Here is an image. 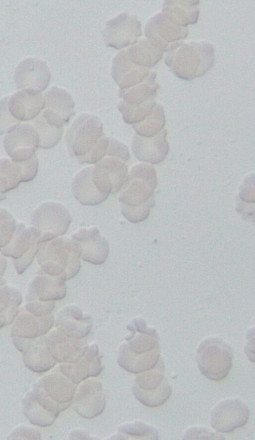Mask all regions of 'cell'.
Listing matches in <instances>:
<instances>
[{"mask_svg":"<svg viewBox=\"0 0 255 440\" xmlns=\"http://www.w3.org/2000/svg\"><path fill=\"white\" fill-rule=\"evenodd\" d=\"M37 258L42 273L63 281L74 277L81 268L79 253L72 240L66 237L39 243Z\"/></svg>","mask_w":255,"mask_h":440,"instance_id":"obj_2","label":"cell"},{"mask_svg":"<svg viewBox=\"0 0 255 440\" xmlns=\"http://www.w3.org/2000/svg\"><path fill=\"white\" fill-rule=\"evenodd\" d=\"M165 128L151 137L136 134L132 142V150L136 158L142 162L157 164L163 161L168 151Z\"/></svg>","mask_w":255,"mask_h":440,"instance_id":"obj_19","label":"cell"},{"mask_svg":"<svg viewBox=\"0 0 255 440\" xmlns=\"http://www.w3.org/2000/svg\"><path fill=\"white\" fill-rule=\"evenodd\" d=\"M6 196L5 194H0V201L5 199Z\"/></svg>","mask_w":255,"mask_h":440,"instance_id":"obj_42","label":"cell"},{"mask_svg":"<svg viewBox=\"0 0 255 440\" xmlns=\"http://www.w3.org/2000/svg\"><path fill=\"white\" fill-rule=\"evenodd\" d=\"M92 170L93 167L81 170L73 181L72 189L74 197L83 205H97L109 197L101 192L96 183Z\"/></svg>","mask_w":255,"mask_h":440,"instance_id":"obj_22","label":"cell"},{"mask_svg":"<svg viewBox=\"0 0 255 440\" xmlns=\"http://www.w3.org/2000/svg\"><path fill=\"white\" fill-rule=\"evenodd\" d=\"M103 34L107 45L120 49L136 41L140 24L136 17L124 13L108 21Z\"/></svg>","mask_w":255,"mask_h":440,"instance_id":"obj_12","label":"cell"},{"mask_svg":"<svg viewBox=\"0 0 255 440\" xmlns=\"http://www.w3.org/2000/svg\"><path fill=\"white\" fill-rule=\"evenodd\" d=\"M105 406L101 384L94 380L82 384L74 400V408L81 416L91 418L100 414Z\"/></svg>","mask_w":255,"mask_h":440,"instance_id":"obj_18","label":"cell"},{"mask_svg":"<svg viewBox=\"0 0 255 440\" xmlns=\"http://www.w3.org/2000/svg\"><path fill=\"white\" fill-rule=\"evenodd\" d=\"M71 240L85 261L101 264L109 255V243L97 227L81 228L72 235Z\"/></svg>","mask_w":255,"mask_h":440,"instance_id":"obj_11","label":"cell"},{"mask_svg":"<svg viewBox=\"0 0 255 440\" xmlns=\"http://www.w3.org/2000/svg\"><path fill=\"white\" fill-rule=\"evenodd\" d=\"M3 145L13 161H24L35 154L39 147L38 135L30 124H19L6 133Z\"/></svg>","mask_w":255,"mask_h":440,"instance_id":"obj_10","label":"cell"},{"mask_svg":"<svg viewBox=\"0 0 255 440\" xmlns=\"http://www.w3.org/2000/svg\"><path fill=\"white\" fill-rule=\"evenodd\" d=\"M164 124L165 118L162 110L157 106L143 121L133 124V127L138 135L151 137L162 130Z\"/></svg>","mask_w":255,"mask_h":440,"instance_id":"obj_32","label":"cell"},{"mask_svg":"<svg viewBox=\"0 0 255 440\" xmlns=\"http://www.w3.org/2000/svg\"><path fill=\"white\" fill-rule=\"evenodd\" d=\"M141 66L144 65L128 48L117 55L113 60L112 75L121 89L131 87L142 81L145 75Z\"/></svg>","mask_w":255,"mask_h":440,"instance_id":"obj_16","label":"cell"},{"mask_svg":"<svg viewBox=\"0 0 255 440\" xmlns=\"http://www.w3.org/2000/svg\"><path fill=\"white\" fill-rule=\"evenodd\" d=\"M248 406L237 398L224 400L212 410L210 423L213 428L219 433H229L246 425L249 418Z\"/></svg>","mask_w":255,"mask_h":440,"instance_id":"obj_9","label":"cell"},{"mask_svg":"<svg viewBox=\"0 0 255 440\" xmlns=\"http://www.w3.org/2000/svg\"><path fill=\"white\" fill-rule=\"evenodd\" d=\"M94 167L110 183L113 194L120 192L128 175V169L126 162L114 157L103 158L96 163Z\"/></svg>","mask_w":255,"mask_h":440,"instance_id":"obj_27","label":"cell"},{"mask_svg":"<svg viewBox=\"0 0 255 440\" xmlns=\"http://www.w3.org/2000/svg\"><path fill=\"white\" fill-rule=\"evenodd\" d=\"M156 184V173L151 166L140 163L131 169L119 196L121 213L127 220L137 223L146 219L154 204Z\"/></svg>","mask_w":255,"mask_h":440,"instance_id":"obj_1","label":"cell"},{"mask_svg":"<svg viewBox=\"0 0 255 440\" xmlns=\"http://www.w3.org/2000/svg\"><path fill=\"white\" fill-rule=\"evenodd\" d=\"M154 339L142 334L136 335L120 349L119 363L123 368L133 373H139L152 369L158 360Z\"/></svg>","mask_w":255,"mask_h":440,"instance_id":"obj_6","label":"cell"},{"mask_svg":"<svg viewBox=\"0 0 255 440\" xmlns=\"http://www.w3.org/2000/svg\"><path fill=\"white\" fill-rule=\"evenodd\" d=\"M39 245L38 238L31 227L18 223L11 240L5 246L0 248V252L3 256L18 259Z\"/></svg>","mask_w":255,"mask_h":440,"instance_id":"obj_26","label":"cell"},{"mask_svg":"<svg viewBox=\"0 0 255 440\" xmlns=\"http://www.w3.org/2000/svg\"><path fill=\"white\" fill-rule=\"evenodd\" d=\"M39 138V147L48 149L54 146L61 139L63 126H59L46 119L41 113L34 121Z\"/></svg>","mask_w":255,"mask_h":440,"instance_id":"obj_30","label":"cell"},{"mask_svg":"<svg viewBox=\"0 0 255 440\" xmlns=\"http://www.w3.org/2000/svg\"><path fill=\"white\" fill-rule=\"evenodd\" d=\"M230 347L221 340L210 338L199 348L197 362L201 374L207 378L220 381L228 375L232 362Z\"/></svg>","mask_w":255,"mask_h":440,"instance_id":"obj_5","label":"cell"},{"mask_svg":"<svg viewBox=\"0 0 255 440\" xmlns=\"http://www.w3.org/2000/svg\"><path fill=\"white\" fill-rule=\"evenodd\" d=\"M12 329L13 336L25 338H37L45 334L54 323L52 314L38 317L30 313H18Z\"/></svg>","mask_w":255,"mask_h":440,"instance_id":"obj_24","label":"cell"},{"mask_svg":"<svg viewBox=\"0 0 255 440\" xmlns=\"http://www.w3.org/2000/svg\"><path fill=\"white\" fill-rule=\"evenodd\" d=\"M71 221L70 215L63 205L48 202L34 210L31 216L30 227L40 243L64 234Z\"/></svg>","mask_w":255,"mask_h":440,"instance_id":"obj_3","label":"cell"},{"mask_svg":"<svg viewBox=\"0 0 255 440\" xmlns=\"http://www.w3.org/2000/svg\"><path fill=\"white\" fill-rule=\"evenodd\" d=\"M56 326L63 334L76 339H82L88 334L92 320L88 314H84L76 306H67L58 314Z\"/></svg>","mask_w":255,"mask_h":440,"instance_id":"obj_20","label":"cell"},{"mask_svg":"<svg viewBox=\"0 0 255 440\" xmlns=\"http://www.w3.org/2000/svg\"><path fill=\"white\" fill-rule=\"evenodd\" d=\"M55 307L53 301L34 300L29 301L25 306L26 310L38 317H41L50 314Z\"/></svg>","mask_w":255,"mask_h":440,"instance_id":"obj_39","label":"cell"},{"mask_svg":"<svg viewBox=\"0 0 255 440\" xmlns=\"http://www.w3.org/2000/svg\"><path fill=\"white\" fill-rule=\"evenodd\" d=\"M61 369L62 372L75 383L98 375L102 368L97 346L93 344L87 347L79 360L72 363H66L61 366Z\"/></svg>","mask_w":255,"mask_h":440,"instance_id":"obj_23","label":"cell"},{"mask_svg":"<svg viewBox=\"0 0 255 440\" xmlns=\"http://www.w3.org/2000/svg\"><path fill=\"white\" fill-rule=\"evenodd\" d=\"M13 341L19 350L24 352V362L32 370L44 372L55 364V360L47 347L45 338H25L14 336Z\"/></svg>","mask_w":255,"mask_h":440,"instance_id":"obj_15","label":"cell"},{"mask_svg":"<svg viewBox=\"0 0 255 440\" xmlns=\"http://www.w3.org/2000/svg\"><path fill=\"white\" fill-rule=\"evenodd\" d=\"M137 377L133 393L142 404L150 407L163 404L170 397L172 389L164 374L162 364Z\"/></svg>","mask_w":255,"mask_h":440,"instance_id":"obj_8","label":"cell"},{"mask_svg":"<svg viewBox=\"0 0 255 440\" xmlns=\"http://www.w3.org/2000/svg\"><path fill=\"white\" fill-rule=\"evenodd\" d=\"M44 97L40 92L22 90L8 100V109L12 115L20 121L31 120L44 108Z\"/></svg>","mask_w":255,"mask_h":440,"instance_id":"obj_21","label":"cell"},{"mask_svg":"<svg viewBox=\"0 0 255 440\" xmlns=\"http://www.w3.org/2000/svg\"><path fill=\"white\" fill-rule=\"evenodd\" d=\"M75 388L68 379L58 375L43 378L29 396L48 412L57 416L73 400Z\"/></svg>","mask_w":255,"mask_h":440,"instance_id":"obj_4","label":"cell"},{"mask_svg":"<svg viewBox=\"0 0 255 440\" xmlns=\"http://www.w3.org/2000/svg\"><path fill=\"white\" fill-rule=\"evenodd\" d=\"M66 294L64 281L42 273L31 283L26 296L27 301H54Z\"/></svg>","mask_w":255,"mask_h":440,"instance_id":"obj_25","label":"cell"},{"mask_svg":"<svg viewBox=\"0 0 255 440\" xmlns=\"http://www.w3.org/2000/svg\"><path fill=\"white\" fill-rule=\"evenodd\" d=\"M109 138L104 135L101 137L93 149L86 155L78 157L81 163L95 164L106 154Z\"/></svg>","mask_w":255,"mask_h":440,"instance_id":"obj_37","label":"cell"},{"mask_svg":"<svg viewBox=\"0 0 255 440\" xmlns=\"http://www.w3.org/2000/svg\"><path fill=\"white\" fill-rule=\"evenodd\" d=\"M21 302V294L17 289L8 286L0 287V329L15 319Z\"/></svg>","mask_w":255,"mask_h":440,"instance_id":"obj_29","label":"cell"},{"mask_svg":"<svg viewBox=\"0 0 255 440\" xmlns=\"http://www.w3.org/2000/svg\"><path fill=\"white\" fill-rule=\"evenodd\" d=\"M38 167V159L35 154L20 162L7 158L0 159V194H5L16 188L21 182L31 181L36 175Z\"/></svg>","mask_w":255,"mask_h":440,"instance_id":"obj_13","label":"cell"},{"mask_svg":"<svg viewBox=\"0 0 255 440\" xmlns=\"http://www.w3.org/2000/svg\"><path fill=\"white\" fill-rule=\"evenodd\" d=\"M47 347L52 357L58 361L72 363L79 360L87 347L81 339L68 336L54 330L45 337Z\"/></svg>","mask_w":255,"mask_h":440,"instance_id":"obj_17","label":"cell"},{"mask_svg":"<svg viewBox=\"0 0 255 440\" xmlns=\"http://www.w3.org/2000/svg\"><path fill=\"white\" fill-rule=\"evenodd\" d=\"M154 105L153 100L140 105H129L121 101L119 104L118 109L125 122L135 124L143 121L152 113Z\"/></svg>","mask_w":255,"mask_h":440,"instance_id":"obj_31","label":"cell"},{"mask_svg":"<svg viewBox=\"0 0 255 440\" xmlns=\"http://www.w3.org/2000/svg\"><path fill=\"white\" fill-rule=\"evenodd\" d=\"M106 154L107 155L119 158L125 162L129 158V153L127 147L122 142L113 138H109Z\"/></svg>","mask_w":255,"mask_h":440,"instance_id":"obj_40","label":"cell"},{"mask_svg":"<svg viewBox=\"0 0 255 440\" xmlns=\"http://www.w3.org/2000/svg\"><path fill=\"white\" fill-rule=\"evenodd\" d=\"M16 227L13 216L4 208H0V248L11 240Z\"/></svg>","mask_w":255,"mask_h":440,"instance_id":"obj_34","label":"cell"},{"mask_svg":"<svg viewBox=\"0 0 255 440\" xmlns=\"http://www.w3.org/2000/svg\"><path fill=\"white\" fill-rule=\"evenodd\" d=\"M50 80V73L46 64L34 58L22 61L16 68L14 80L17 89L36 92L44 90Z\"/></svg>","mask_w":255,"mask_h":440,"instance_id":"obj_14","label":"cell"},{"mask_svg":"<svg viewBox=\"0 0 255 440\" xmlns=\"http://www.w3.org/2000/svg\"><path fill=\"white\" fill-rule=\"evenodd\" d=\"M102 136V123L94 114H82L73 121L66 134L68 149L80 157L88 154Z\"/></svg>","mask_w":255,"mask_h":440,"instance_id":"obj_7","label":"cell"},{"mask_svg":"<svg viewBox=\"0 0 255 440\" xmlns=\"http://www.w3.org/2000/svg\"><path fill=\"white\" fill-rule=\"evenodd\" d=\"M6 260L1 254H0V287L5 283L3 277L6 268Z\"/></svg>","mask_w":255,"mask_h":440,"instance_id":"obj_41","label":"cell"},{"mask_svg":"<svg viewBox=\"0 0 255 440\" xmlns=\"http://www.w3.org/2000/svg\"><path fill=\"white\" fill-rule=\"evenodd\" d=\"M183 440H224L221 435L200 427H191L185 432Z\"/></svg>","mask_w":255,"mask_h":440,"instance_id":"obj_38","label":"cell"},{"mask_svg":"<svg viewBox=\"0 0 255 440\" xmlns=\"http://www.w3.org/2000/svg\"><path fill=\"white\" fill-rule=\"evenodd\" d=\"M43 97L44 108L59 115L65 123L68 122L74 113V102L69 93L62 89L53 87Z\"/></svg>","mask_w":255,"mask_h":440,"instance_id":"obj_28","label":"cell"},{"mask_svg":"<svg viewBox=\"0 0 255 440\" xmlns=\"http://www.w3.org/2000/svg\"><path fill=\"white\" fill-rule=\"evenodd\" d=\"M120 431L125 434L140 436L148 440L158 439V433L155 428L142 423L126 425L121 427Z\"/></svg>","mask_w":255,"mask_h":440,"instance_id":"obj_35","label":"cell"},{"mask_svg":"<svg viewBox=\"0 0 255 440\" xmlns=\"http://www.w3.org/2000/svg\"><path fill=\"white\" fill-rule=\"evenodd\" d=\"M155 91L149 84H142L137 86L121 89L120 96L123 102L129 105H140L150 100Z\"/></svg>","mask_w":255,"mask_h":440,"instance_id":"obj_33","label":"cell"},{"mask_svg":"<svg viewBox=\"0 0 255 440\" xmlns=\"http://www.w3.org/2000/svg\"><path fill=\"white\" fill-rule=\"evenodd\" d=\"M8 98L0 101V135L7 133L20 124L21 121L15 118L8 109Z\"/></svg>","mask_w":255,"mask_h":440,"instance_id":"obj_36","label":"cell"}]
</instances>
